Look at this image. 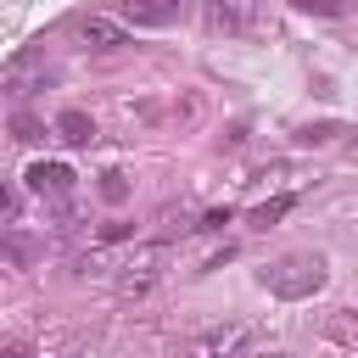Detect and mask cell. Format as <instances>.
<instances>
[{
    "label": "cell",
    "instance_id": "cell-1",
    "mask_svg": "<svg viewBox=\"0 0 358 358\" xmlns=\"http://www.w3.org/2000/svg\"><path fill=\"white\" fill-rule=\"evenodd\" d=\"M263 285H268L274 296H313V291L324 285V257L291 252V257H280L274 268H263Z\"/></svg>",
    "mask_w": 358,
    "mask_h": 358
},
{
    "label": "cell",
    "instance_id": "cell-2",
    "mask_svg": "<svg viewBox=\"0 0 358 358\" xmlns=\"http://www.w3.org/2000/svg\"><path fill=\"white\" fill-rule=\"evenodd\" d=\"M246 341H252L246 324H207V330L179 341V358H241Z\"/></svg>",
    "mask_w": 358,
    "mask_h": 358
},
{
    "label": "cell",
    "instance_id": "cell-3",
    "mask_svg": "<svg viewBox=\"0 0 358 358\" xmlns=\"http://www.w3.org/2000/svg\"><path fill=\"white\" fill-rule=\"evenodd\" d=\"M201 22L213 34H246L257 22V0H201Z\"/></svg>",
    "mask_w": 358,
    "mask_h": 358
},
{
    "label": "cell",
    "instance_id": "cell-4",
    "mask_svg": "<svg viewBox=\"0 0 358 358\" xmlns=\"http://www.w3.org/2000/svg\"><path fill=\"white\" fill-rule=\"evenodd\" d=\"M179 11H185V0H123V22H134V28H162Z\"/></svg>",
    "mask_w": 358,
    "mask_h": 358
},
{
    "label": "cell",
    "instance_id": "cell-5",
    "mask_svg": "<svg viewBox=\"0 0 358 358\" xmlns=\"http://www.w3.org/2000/svg\"><path fill=\"white\" fill-rule=\"evenodd\" d=\"M78 34H84L90 50H117V45H123V22H112V17H84Z\"/></svg>",
    "mask_w": 358,
    "mask_h": 358
},
{
    "label": "cell",
    "instance_id": "cell-6",
    "mask_svg": "<svg viewBox=\"0 0 358 358\" xmlns=\"http://www.w3.org/2000/svg\"><path fill=\"white\" fill-rule=\"evenodd\" d=\"M28 185H34L39 196H67V190H73V173H67L62 162H34V168H28Z\"/></svg>",
    "mask_w": 358,
    "mask_h": 358
},
{
    "label": "cell",
    "instance_id": "cell-7",
    "mask_svg": "<svg viewBox=\"0 0 358 358\" xmlns=\"http://www.w3.org/2000/svg\"><path fill=\"white\" fill-rule=\"evenodd\" d=\"M56 134H62L67 145H90V140H95V117H90V112H73V106H67V112L56 117Z\"/></svg>",
    "mask_w": 358,
    "mask_h": 358
},
{
    "label": "cell",
    "instance_id": "cell-8",
    "mask_svg": "<svg viewBox=\"0 0 358 358\" xmlns=\"http://www.w3.org/2000/svg\"><path fill=\"white\" fill-rule=\"evenodd\" d=\"M151 285H157V268H151V263H140V268L117 274V296H145Z\"/></svg>",
    "mask_w": 358,
    "mask_h": 358
},
{
    "label": "cell",
    "instance_id": "cell-9",
    "mask_svg": "<svg viewBox=\"0 0 358 358\" xmlns=\"http://www.w3.org/2000/svg\"><path fill=\"white\" fill-rule=\"evenodd\" d=\"M11 140H22V145H34V140H45V123H39L34 112H17V117H11Z\"/></svg>",
    "mask_w": 358,
    "mask_h": 358
},
{
    "label": "cell",
    "instance_id": "cell-10",
    "mask_svg": "<svg viewBox=\"0 0 358 358\" xmlns=\"http://www.w3.org/2000/svg\"><path fill=\"white\" fill-rule=\"evenodd\" d=\"M341 134V123H308V129H296V145H330Z\"/></svg>",
    "mask_w": 358,
    "mask_h": 358
},
{
    "label": "cell",
    "instance_id": "cell-11",
    "mask_svg": "<svg viewBox=\"0 0 358 358\" xmlns=\"http://www.w3.org/2000/svg\"><path fill=\"white\" fill-rule=\"evenodd\" d=\"M330 336H336V341H358V313H352V308H336V313H330Z\"/></svg>",
    "mask_w": 358,
    "mask_h": 358
},
{
    "label": "cell",
    "instance_id": "cell-12",
    "mask_svg": "<svg viewBox=\"0 0 358 358\" xmlns=\"http://www.w3.org/2000/svg\"><path fill=\"white\" fill-rule=\"evenodd\" d=\"M285 207H291L285 196H274V201H263V207H252V229H268V224H274V218H280Z\"/></svg>",
    "mask_w": 358,
    "mask_h": 358
},
{
    "label": "cell",
    "instance_id": "cell-13",
    "mask_svg": "<svg viewBox=\"0 0 358 358\" xmlns=\"http://www.w3.org/2000/svg\"><path fill=\"white\" fill-rule=\"evenodd\" d=\"M291 6H302V11H319V17H341V11H347V0H291Z\"/></svg>",
    "mask_w": 358,
    "mask_h": 358
},
{
    "label": "cell",
    "instance_id": "cell-14",
    "mask_svg": "<svg viewBox=\"0 0 358 358\" xmlns=\"http://www.w3.org/2000/svg\"><path fill=\"white\" fill-rule=\"evenodd\" d=\"M101 196H106V201H123V196H129L123 173H101Z\"/></svg>",
    "mask_w": 358,
    "mask_h": 358
},
{
    "label": "cell",
    "instance_id": "cell-15",
    "mask_svg": "<svg viewBox=\"0 0 358 358\" xmlns=\"http://www.w3.org/2000/svg\"><path fill=\"white\" fill-rule=\"evenodd\" d=\"M0 358H28V347H22V341H11V347H6Z\"/></svg>",
    "mask_w": 358,
    "mask_h": 358
},
{
    "label": "cell",
    "instance_id": "cell-16",
    "mask_svg": "<svg viewBox=\"0 0 358 358\" xmlns=\"http://www.w3.org/2000/svg\"><path fill=\"white\" fill-rule=\"evenodd\" d=\"M263 358H285V352H263Z\"/></svg>",
    "mask_w": 358,
    "mask_h": 358
},
{
    "label": "cell",
    "instance_id": "cell-17",
    "mask_svg": "<svg viewBox=\"0 0 358 358\" xmlns=\"http://www.w3.org/2000/svg\"><path fill=\"white\" fill-rule=\"evenodd\" d=\"M67 358H84V352H67Z\"/></svg>",
    "mask_w": 358,
    "mask_h": 358
}]
</instances>
